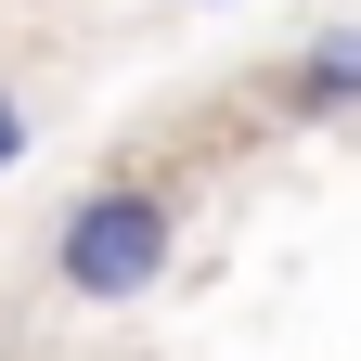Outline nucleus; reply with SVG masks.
<instances>
[{
	"label": "nucleus",
	"mask_w": 361,
	"mask_h": 361,
	"mask_svg": "<svg viewBox=\"0 0 361 361\" xmlns=\"http://www.w3.org/2000/svg\"><path fill=\"white\" fill-rule=\"evenodd\" d=\"M168 258H180V207L155 180H90V194L52 219V284L78 310H142L168 284Z\"/></svg>",
	"instance_id": "nucleus-1"
},
{
	"label": "nucleus",
	"mask_w": 361,
	"mask_h": 361,
	"mask_svg": "<svg viewBox=\"0 0 361 361\" xmlns=\"http://www.w3.org/2000/svg\"><path fill=\"white\" fill-rule=\"evenodd\" d=\"M271 104H284V116H361V26H323L310 52H284Z\"/></svg>",
	"instance_id": "nucleus-2"
},
{
	"label": "nucleus",
	"mask_w": 361,
	"mask_h": 361,
	"mask_svg": "<svg viewBox=\"0 0 361 361\" xmlns=\"http://www.w3.org/2000/svg\"><path fill=\"white\" fill-rule=\"evenodd\" d=\"M26 142H39V116H26V90H13V78H0V180H13V168H26Z\"/></svg>",
	"instance_id": "nucleus-3"
},
{
	"label": "nucleus",
	"mask_w": 361,
	"mask_h": 361,
	"mask_svg": "<svg viewBox=\"0 0 361 361\" xmlns=\"http://www.w3.org/2000/svg\"><path fill=\"white\" fill-rule=\"evenodd\" d=\"M207 13H219V0H207Z\"/></svg>",
	"instance_id": "nucleus-4"
}]
</instances>
